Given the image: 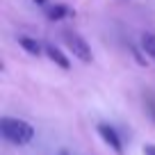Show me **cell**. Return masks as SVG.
Instances as JSON below:
<instances>
[{"label":"cell","mask_w":155,"mask_h":155,"mask_svg":"<svg viewBox=\"0 0 155 155\" xmlns=\"http://www.w3.org/2000/svg\"><path fill=\"white\" fill-rule=\"evenodd\" d=\"M0 132L7 141L16 146H25L34 139V128L23 119H14V116H2L0 119Z\"/></svg>","instance_id":"cell-1"},{"label":"cell","mask_w":155,"mask_h":155,"mask_svg":"<svg viewBox=\"0 0 155 155\" xmlns=\"http://www.w3.org/2000/svg\"><path fill=\"white\" fill-rule=\"evenodd\" d=\"M98 135L103 137V141H105L107 146H110L112 150H114L116 155L123 153V146H121V137L116 135V130L112 126H107V123H98Z\"/></svg>","instance_id":"cell-3"},{"label":"cell","mask_w":155,"mask_h":155,"mask_svg":"<svg viewBox=\"0 0 155 155\" xmlns=\"http://www.w3.org/2000/svg\"><path fill=\"white\" fill-rule=\"evenodd\" d=\"M34 2H37V5H46V2H48V0H34Z\"/></svg>","instance_id":"cell-9"},{"label":"cell","mask_w":155,"mask_h":155,"mask_svg":"<svg viewBox=\"0 0 155 155\" xmlns=\"http://www.w3.org/2000/svg\"><path fill=\"white\" fill-rule=\"evenodd\" d=\"M141 48L146 50V55H148V57L155 59V34H153V32H146L144 37H141Z\"/></svg>","instance_id":"cell-7"},{"label":"cell","mask_w":155,"mask_h":155,"mask_svg":"<svg viewBox=\"0 0 155 155\" xmlns=\"http://www.w3.org/2000/svg\"><path fill=\"white\" fill-rule=\"evenodd\" d=\"M144 155H155V146H153V144H148V146L144 148Z\"/></svg>","instance_id":"cell-8"},{"label":"cell","mask_w":155,"mask_h":155,"mask_svg":"<svg viewBox=\"0 0 155 155\" xmlns=\"http://www.w3.org/2000/svg\"><path fill=\"white\" fill-rule=\"evenodd\" d=\"M18 46L25 50V53L37 55V57L41 55V50H44V48H41V44H39L37 39H30V37H18Z\"/></svg>","instance_id":"cell-6"},{"label":"cell","mask_w":155,"mask_h":155,"mask_svg":"<svg viewBox=\"0 0 155 155\" xmlns=\"http://www.w3.org/2000/svg\"><path fill=\"white\" fill-rule=\"evenodd\" d=\"M46 55H48V59H50V62H55L59 68H64V71H68V68H71V62L66 59V55H64L57 46L48 44V46H46Z\"/></svg>","instance_id":"cell-4"},{"label":"cell","mask_w":155,"mask_h":155,"mask_svg":"<svg viewBox=\"0 0 155 155\" xmlns=\"http://www.w3.org/2000/svg\"><path fill=\"white\" fill-rule=\"evenodd\" d=\"M75 12L71 9V7L66 5H53V7H46V16H48V21H62L66 18V16H73Z\"/></svg>","instance_id":"cell-5"},{"label":"cell","mask_w":155,"mask_h":155,"mask_svg":"<svg viewBox=\"0 0 155 155\" xmlns=\"http://www.w3.org/2000/svg\"><path fill=\"white\" fill-rule=\"evenodd\" d=\"M64 44H66V48L71 50V53L75 55L80 62H84V64L91 62V48H89V44L80 37V34H75V32H64Z\"/></svg>","instance_id":"cell-2"}]
</instances>
